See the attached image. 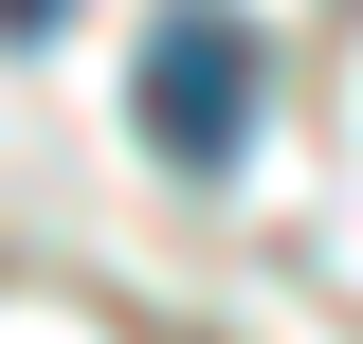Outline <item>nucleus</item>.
Instances as JSON below:
<instances>
[{
  "instance_id": "f257e3e1",
  "label": "nucleus",
  "mask_w": 363,
  "mask_h": 344,
  "mask_svg": "<svg viewBox=\"0 0 363 344\" xmlns=\"http://www.w3.org/2000/svg\"><path fill=\"white\" fill-rule=\"evenodd\" d=\"M145 145L182 181H218L255 145V18L236 0H164V37H145Z\"/></svg>"
},
{
  "instance_id": "f03ea898",
  "label": "nucleus",
  "mask_w": 363,
  "mask_h": 344,
  "mask_svg": "<svg viewBox=\"0 0 363 344\" xmlns=\"http://www.w3.org/2000/svg\"><path fill=\"white\" fill-rule=\"evenodd\" d=\"M55 18H73V0H0V37H55Z\"/></svg>"
}]
</instances>
